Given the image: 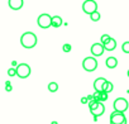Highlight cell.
Listing matches in <instances>:
<instances>
[{
	"mask_svg": "<svg viewBox=\"0 0 129 124\" xmlns=\"http://www.w3.org/2000/svg\"><path fill=\"white\" fill-rule=\"evenodd\" d=\"M38 39H37V36L33 33V32H25L22 37H20V44L27 48V49H30L33 47H36Z\"/></svg>",
	"mask_w": 129,
	"mask_h": 124,
	"instance_id": "6da1fadb",
	"label": "cell"
},
{
	"mask_svg": "<svg viewBox=\"0 0 129 124\" xmlns=\"http://www.w3.org/2000/svg\"><path fill=\"white\" fill-rule=\"evenodd\" d=\"M15 71H17V76L18 77L27 79V77H29V75L32 72V69H30V66L28 64H19V65H17Z\"/></svg>",
	"mask_w": 129,
	"mask_h": 124,
	"instance_id": "7a4b0ae2",
	"label": "cell"
},
{
	"mask_svg": "<svg viewBox=\"0 0 129 124\" xmlns=\"http://www.w3.org/2000/svg\"><path fill=\"white\" fill-rule=\"evenodd\" d=\"M82 67L85 71L87 72H92L98 69V59L92 56V57H86L84 61H82Z\"/></svg>",
	"mask_w": 129,
	"mask_h": 124,
	"instance_id": "3957f363",
	"label": "cell"
},
{
	"mask_svg": "<svg viewBox=\"0 0 129 124\" xmlns=\"http://www.w3.org/2000/svg\"><path fill=\"white\" fill-rule=\"evenodd\" d=\"M113 106H114V110L120 111V113H125V111L128 110L129 103H128V100L124 99V98H118V99H115Z\"/></svg>",
	"mask_w": 129,
	"mask_h": 124,
	"instance_id": "277c9868",
	"label": "cell"
},
{
	"mask_svg": "<svg viewBox=\"0 0 129 124\" xmlns=\"http://www.w3.org/2000/svg\"><path fill=\"white\" fill-rule=\"evenodd\" d=\"M125 121H126V118H125L124 113H120V111L114 110L110 114V124H123Z\"/></svg>",
	"mask_w": 129,
	"mask_h": 124,
	"instance_id": "5b68a950",
	"label": "cell"
},
{
	"mask_svg": "<svg viewBox=\"0 0 129 124\" xmlns=\"http://www.w3.org/2000/svg\"><path fill=\"white\" fill-rule=\"evenodd\" d=\"M82 10H84V13L90 15L91 13L98 10V3L95 0H85L84 4H82Z\"/></svg>",
	"mask_w": 129,
	"mask_h": 124,
	"instance_id": "8992f818",
	"label": "cell"
},
{
	"mask_svg": "<svg viewBox=\"0 0 129 124\" xmlns=\"http://www.w3.org/2000/svg\"><path fill=\"white\" fill-rule=\"evenodd\" d=\"M51 18H52V17H51L49 14L43 13V14H41V15L38 17V19H37V24L39 25V28L47 29V28L51 27Z\"/></svg>",
	"mask_w": 129,
	"mask_h": 124,
	"instance_id": "52a82bcc",
	"label": "cell"
},
{
	"mask_svg": "<svg viewBox=\"0 0 129 124\" xmlns=\"http://www.w3.org/2000/svg\"><path fill=\"white\" fill-rule=\"evenodd\" d=\"M90 51H91V53H92L94 57H100V56H103V53H104L105 49H104V46L101 43H94L91 46Z\"/></svg>",
	"mask_w": 129,
	"mask_h": 124,
	"instance_id": "ba28073f",
	"label": "cell"
},
{
	"mask_svg": "<svg viewBox=\"0 0 129 124\" xmlns=\"http://www.w3.org/2000/svg\"><path fill=\"white\" fill-rule=\"evenodd\" d=\"M8 5L13 10H20L24 5V0H8Z\"/></svg>",
	"mask_w": 129,
	"mask_h": 124,
	"instance_id": "9c48e42d",
	"label": "cell"
},
{
	"mask_svg": "<svg viewBox=\"0 0 129 124\" xmlns=\"http://www.w3.org/2000/svg\"><path fill=\"white\" fill-rule=\"evenodd\" d=\"M90 113L92 114V116H101L104 113H105V106H104V104L101 103V101H99V104H98V106L95 108V109H92V110H90Z\"/></svg>",
	"mask_w": 129,
	"mask_h": 124,
	"instance_id": "30bf717a",
	"label": "cell"
},
{
	"mask_svg": "<svg viewBox=\"0 0 129 124\" xmlns=\"http://www.w3.org/2000/svg\"><path fill=\"white\" fill-rule=\"evenodd\" d=\"M105 81H106V79H104V77H98V79L94 81V89H95V91H103V86H104Z\"/></svg>",
	"mask_w": 129,
	"mask_h": 124,
	"instance_id": "8fae6325",
	"label": "cell"
},
{
	"mask_svg": "<svg viewBox=\"0 0 129 124\" xmlns=\"http://www.w3.org/2000/svg\"><path fill=\"white\" fill-rule=\"evenodd\" d=\"M104 46V49L105 51H114L115 48H116V41L114 39V38H110L105 44H103Z\"/></svg>",
	"mask_w": 129,
	"mask_h": 124,
	"instance_id": "7c38bea8",
	"label": "cell"
},
{
	"mask_svg": "<svg viewBox=\"0 0 129 124\" xmlns=\"http://www.w3.org/2000/svg\"><path fill=\"white\" fill-rule=\"evenodd\" d=\"M105 65L108 69H115L118 66V59L115 57H108L105 61Z\"/></svg>",
	"mask_w": 129,
	"mask_h": 124,
	"instance_id": "4fadbf2b",
	"label": "cell"
},
{
	"mask_svg": "<svg viewBox=\"0 0 129 124\" xmlns=\"http://www.w3.org/2000/svg\"><path fill=\"white\" fill-rule=\"evenodd\" d=\"M62 25V18L59 15H54L51 18V27L53 28H59Z\"/></svg>",
	"mask_w": 129,
	"mask_h": 124,
	"instance_id": "5bb4252c",
	"label": "cell"
},
{
	"mask_svg": "<svg viewBox=\"0 0 129 124\" xmlns=\"http://www.w3.org/2000/svg\"><path fill=\"white\" fill-rule=\"evenodd\" d=\"M113 89H114V85H113V82H110V81H105V84H104V86H103V91H106L108 94H110L111 91H113Z\"/></svg>",
	"mask_w": 129,
	"mask_h": 124,
	"instance_id": "9a60e30c",
	"label": "cell"
},
{
	"mask_svg": "<svg viewBox=\"0 0 129 124\" xmlns=\"http://www.w3.org/2000/svg\"><path fill=\"white\" fill-rule=\"evenodd\" d=\"M100 18H101V15H100V13H99L98 10L90 14V19H91L92 22H99V20H100Z\"/></svg>",
	"mask_w": 129,
	"mask_h": 124,
	"instance_id": "2e32d148",
	"label": "cell"
},
{
	"mask_svg": "<svg viewBox=\"0 0 129 124\" xmlns=\"http://www.w3.org/2000/svg\"><path fill=\"white\" fill-rule=\"evenodd\" d=\"M48 90H49V92H56L57 90H58V84L57 82H49L48 84Z\"/></svg>",
	"mask_w": 129,
	"mask_h": 124,
	"instance_id": "e0dca14e",
	"label": "cell"
},
{
	"mask_svg": "<svg viewBox=\"0 0 129 124\" xmlns=\"http://www.w3.org/2000/svg\"><path fill=\"white\" fill-rule=\"evenodd\" d=\"M108 98H109V94H108L106 91H100V101H101V103H103V101H106Z\"/></svg>",
	"mask_w": 129,
	"mask_h": 124,
	"instance_id": "ac0fdd59",
	"label": "cell"
},
{
	"mask_svg": "<svg viewBox=\"0 0 129 124\" xmlns=\"http://www.w3.org/2000/svg\"><path fill=\"white\" fill-rule=\"evenodd\" d=\"M110 38H111V37H110L109 34H103V36H101V38H100V43H101V44H105Z\"/></svg>",
	"mask_w": 129,
	"mask_h": 124,
	"instance_id": "d6986e66",
	"label": "cell"
},
{
	"mask_svg": "<svg viewBox=\"0 0 129 124\" xmlns=\"http://www.w3.org/2000/svg\"><path fill=\"white\" fill-rule=\"evenodd\" d=\"M121 49L124 53H129V42H124L121 46Z\"/></svg>",
	"mask_w": 129,
	"mask_h": 124,
	"instance_id": "ffe728a7",
	"label": "cell"
},
{
	"mask_svg": "<svg viewBox=\"0 0 129 124\" xmlns=\"http://www.w3.org/2000/svg\"><path fill=\"white\" fill-rule=\"evenodd\" d=\"M62 49H63V52H66V53H69V52H71V49H72V47H71V44H69V43H66V44H63V47H62Z\"/></svg>",
	"mask_w": 129,
	"mask_h": 124,
	"instance_id": "44dd1931",
	"label": "cell"
},
{
	"mask_svg": "<svg viewBox=\"0 0 129 124\" xmlns=\"http://www.w3.org/2000/svg\"><path fill=\"white\" fill-rule=\"evenodd\" d=\"M8 75H9L10 77H14V76H17V71H15V67H10V69L8 70Z\"/></svg>",
	"mask_w": 129,
	"mask_h": 124,
	"instance_id": "7402d4cb",
	"label": "cell"
},
{
	"mask_svg": "<svg viewBox=\"0 0 129 124\" xmlns=\"http://www.w3.org/2000/svg\"><path fill=\"white\" fill-rule=\"evenodd\" d=\"M12 90H13L12 82H10V81H7V82H5V91H7V92H10Z\"/></svg>",
	"mask_w": 129,
	"mask_h": 124,
	"instance_id": "603a6c76",
	"label": "cell"
},
{
	"mask_svg": "<svg viewBox=\"0 0 129 124\" xmlns=\"http://www.w3.org/2000/svg\"><path fill=\"white\" fill-rule=\"evenodd\" d=\"M95 101H100V91H95V94L92 95Z\"/></svg>",
	"mask_w": 129,
	"mask_h": 124,
	"instance_id": "cb8c5ba5",
	"label": "cell"
},
{
	"mask_svg": "<svg viewBox=\"0 0 129 124\" xmlns=\"http://www.w3.org/2000/svg\"><path fill=\"white\" fill-rule=\"evenodd\" d=\"M86 99H87V103H90V101H92V100H94V96H92V95H87V96H86Z\"/></svg>",
	"mask_w": 129,
	"mask_h": 124,
	"instance_id": "d4e9b609",
	"label": "cell"
},
{
	"mask_svg": "<svg viewBox=\"0 0 129 124\" xmlns=\"http://www.w3.org/2000/svg\"><path fill=\"white\" fill-rule=\"evenodd\" d=\"M81 104H87V99H86V96L81 98Z\"/></svg>",
	"mask_w": 129,
	"mask_h": 124,
	"instance_id": "484cf974",
	"label": "cell"
},
{
	"mask_svg": "<svg viewBox=\"0 0 129 124\" xmlns=\"http://www.w3.org/2000/svg\"><path fill=\"white\" fill-rule=\"evenodd\" d=\"M12 65H13V67H17V65H18L17 61H12Z\"/></svg>",
	"mask_w": 129,
	"mask_h": 124,
	"instance_id": "4316f807",
	"label": "cell"
},
{
	"mask_svg": "<svg viewBox=\"0 0 129 124\" xmlns=\"http://www.w3.org/2000/svg\"><path fill=\"white\" fill-rule=\"evenodd\" d=\"M51 124H58V123H57V121H52Z\"/></svg>",
	"mask_w": 129,
	"mask_h": 124,
	"instance_id": "83f0119b",
	"label": "cell"
},
{
	"mask_svg": "<svg viewBox=\"0 0 129 124\" xmlns=\"http://www.w3.org/2000/svg\"><path fill=\"white\" fill-rule=\"evenodd\" d=\"M126 75H128V77H129V70H128V72H126Z\"/></svg>",
	"mask_w": 129,
	"mask_h": 124,
	"instance_id": "f1b7e54d",
	"label": "cell"
},
{
	"mask_svg": "<svg viewBox=\"0 0 129 124\" xmlns=\"http://www.w3.org/2000/svg\"><path fill=\"white\" fill-rule=\"evenodd\" d=\"M123 124H126V121H125V123H123Z\"/></svg>",
	"mask_w": 129,
	"mask_h": 124,
	"instance_id": "f546056e",
	"label": "cell"
}]
</instances>
